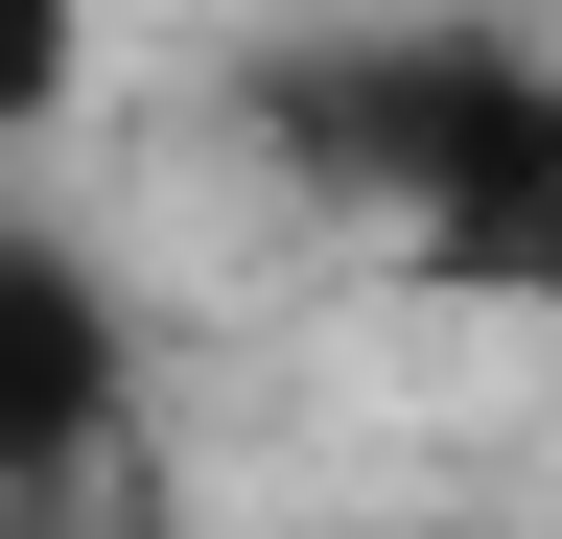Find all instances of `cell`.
<instances>
[{
	"mask_svg": "<svg viewBox=\"0 0 562 539\" xmlns=\"http://www.w3.org/2000/svg\"><path fill=\"white\" fill-rule=\"evenodd\" d=\"M117 398H140V305L47 212H0V493H94Z\"/></svg>",
	"mask_w": 562,
	"mask_h": 539,
	"instance_id": "obj_3",
	"label": "cell"
},
{
	"mask_svg": "<svg viewBox=\"0 0 562 539\" xmlns=\"http://www.w3.org/2000/svg\"><path fill=\"white\" fill-rule=\"evenodd\" d=\"M94 117V0H0V142H70Z\"/></svg>",
	"mask_w": 562,
	"mask_h": 539,
	"instance_id": "obj_4",
	"label": "cell"
},
{
	"mask_svg": "<svg viewBox=\"0 0 562 539\" xmlns=\"http://www.w3.org/2000/svg\"><path fill=\"white\" fill-rule=\"evenodd\" d=\"M492 47H516V24H446V0H422V24H398V0H375V24H281L258 71H235V117H258L281 188H328V212L398 235L422 165H446V117L492 94Z\"/></svg>",
	"mask_w": 562,
	"mask_h": 539,
	"instance_id": "obj_1",
	"label": "cell"
},
{
	"mask_svg": "<svg viewBox=\"0 0 562 539\" xmlns=\"http://www.w3.org/2000/svg\"><path fill=\"white\" fill-rule=\"evenodd\" d=\"M398 282L422 305H562V71L539 47H492V94L446 117V165L398 212Z\"/></svg>",
	"mask_w": 562,
	"mask_h": 539,
	"instance_id": "obj_2",
	"label": "cell"
}]
</instances>
